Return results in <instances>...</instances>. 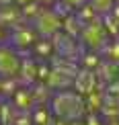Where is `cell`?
Masks as SVG:
<instances>
[{
    "mask_svg": "<svg viewBox=\"0 0 119 125\" xmlns=\"http://www.w3.org/2000/svg\"><path fill=\"white\" fill-rule=\"evenodd\" d=\"M60 27H62V21L58 19V14L54 10H41L37 17H35V31L41 33L43 37L54 35Z\"/></svg>",
    "mask_w": 119,
    "mask_h": 125,
    "instance_id": "2",
    "label": "cell"
},
{
    "mask_svg": "<svg viewBox=\"0 0 119 125\" xmlns=\"http://www.w3.org/2000/svg\"><path fill=\"white\" fill-rule=\"evenodd\" d=\"M23 70V62L19 58V51L10 45L0 43V78H14Z\"/></svg>",
    "mask_w": 119,
    "mask_h": 125,
    "instance_id": "1",
    "label": "cell"
},
{
    "mask_svg": "<svg viewBox=\"0 0 119 125\" xmlns=\"http://www.w3.org/2000/svg\"><path fill=\"white\" fill-rule=\"evenodd\" d=\"M82 109V98L80 96H74V94H68V92H62V94L55 96L54 101V111L58 113L62 119H68V109Z\"/></svg>",
    "mask_w": 119,
    "mask_h": 125,
    "instance_id": "3",
    "label": "cell"
},
{
    "mask_svg": "<svg viewBox=\"0 0 119 125\" xmlns=\"http://www.w3.org/2000/svg\"><path fill=\"white\" fill-rule=\"evenodd\" d=\"M90 2V6L97 10V12H109V10L115 6V0H88Z\"/></svg>",
    "mask_w": 119,
    "mask_h": 125,
    "instance_id": "4",
    "label": "cell"
},
{
    "mask_svg": "<svg viewBox=\"0 0 119 125\" xmlns=\"http://www.w3.org/2000/svg\"><path fill=\"white\" fill-rule=\"evenodd\" d=\"M64 4H68V6H82V4H86L88 0H62Z\"/></svg>",
    "mask_w": 119,
    "mask_h": 125,
    "instance_id": "5",
    "label": "cell"
}]
</instances>
